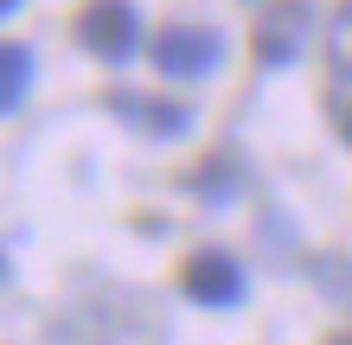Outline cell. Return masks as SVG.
Masks as SVG:
<instances>
[{
  "label": "cell",
  "instance_id": "cell-7",
  "mask_svg": "<svg viewBox=\"0 0 352 345\" xmlns=\"http://www.w3.org/2000/svg\"><path fill=\"white\" fill-rule=\"evenodd\" d=\"M327 64H333L340 84H352V0L333 13V32H327Z\"/></svg>",
  "mask_w": 352,
  "mask_h": 345
},
{
  "label": "cell",
  "instance_id": "cell-1",
  "mask_svg": "<svg viewBox=\"0 0 352 345\" xmlns=\"http://www.w3.org/2000/svg\"><path fill=\"white\" fill-rule=\"evenodd\" d=\"M77 38H84L90 58H109V64H122V58H135L141 19H135L129 0H90L84 19H77Z\"/></svg>",
  "mask_w": 352,
  "mask_h": 345
},
{
  "label": "cell",
  "instance_id": "cell-10",
  "mask_svg": "<svg viewBox=\"0 0 352 345\" xmlns=\"http://www.w3.org/2000/svg\"><path fill=\"white\" fill-rule=\"evenodd\" d=\"M13 7H19V0H0V13H13Z\"/></svg>",
  "mask_w": 352,
  "mask_h": 345
},
{
  "label": "cell",
  "instance_id": "cell-4",
  "mask_svg": "<svg viewBox=\"0 0 352 345\" xmlns=\"http://www.w3.org/2000/svg\"><path fill=\"white\" fill-rule=\"evenodd\" d=\"M307 26H314L307 0H269L263 19H256V58H263V64H288V58L301 51Z\"/></svg>",
  "mask_w": 352,
  "mask_h": 345
},
{
  "label": "cell",
  "instance_id": "cell-3",
  "mask_svg": "<svg viewBox=\"0 0 352 345\" xmlns=\"http://www.w3.org/2000/svg\"><path fill=\"white\" fill-rule=\"evenodd\" d=\"M179 288L192 294L199 307H237L243 300V269H237V256H224V250H199V256H186Z\"/></svg>",
  "mask_w": 352,
  "mask_h": 345
},
{
  "label": "cell",
  "instance_id": "cell-8",
  "mask_svg": "<svg viewBox=\"0 0 352 345\" xmlns=\"http://www.w3.org/2000/svg\"><path fill=\"white\" fill-rule=\"evenodd\" d=\"M340 134H346V141H352V103H346V115H340Z\"/></svg>",
  "mask_w": 352,
  "mask_h": 345
},
{
  "label": "cell",
  "instance_id": "cell-6",
  "mask_svg": "<svg viewBox=\"0 0 352 345\" xmlns=\"http://www.w3.org/2000/svg\"><path fill=\"white\" fill-rule=\"evenodd\" d=\"M32 90V51L26 45H0V115L26 103Z\"/></svg>",
  "mask_w": 352,
  "mask_h": 345
},
{
  "label": "cell",
  "instance_id": "cell-5",
  "mask_svg": "<svg viewBox=\"0 0 352 345\" xmlns=\"http://www.w3.org/2000/svg\"><path fill=\"white\" fill-rule=\"evenodd\" d=\"M109 109H116L122 121H135L141 134H160V141H167V134H186V121H192L179 103H160V96H141V90L109 96Z\"/></svg>",
  "mask_w": 352,
  "mask_h": 345
},
{
  "label": "cell",
  "instance_id": "cell-2",
  "mask_svg": "<svg viewBox=\"0 0 352 345\" xmlns=\"http://www.w3.org/2000/svg\"><path fill=\"white\" fill-rule=\"evenodd\" d=\"M218 58H224V38L212 26H167L154 38V64L167 77H205L218 71Z\"/></svg>",
  "mask_w": 352,
  "mask_h": 345
},
{
  "label": "cell",
  "instance_id": "cell-9",
  "mask_svg": "<svg viewBox=\"0 0 352 345\" xmlns=\"http://www.w3.org/2000/svg\"><path fill=\"white\" fill-rule=\"evenodd\" d=\"M327 345H352V326H346V333H333V339H327Z\"/></svg>",
  "mask_w": 352,
  "mask_h": 345
}]
</instances>
